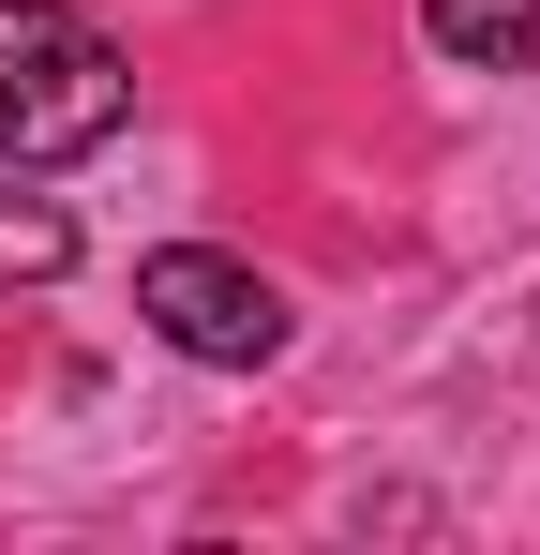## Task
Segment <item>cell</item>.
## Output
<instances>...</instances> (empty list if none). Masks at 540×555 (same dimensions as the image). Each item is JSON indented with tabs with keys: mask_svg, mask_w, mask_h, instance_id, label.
<instances>
[{
	"mask_svg": "<svg viewBox=\"0 0 540 555\" xmlns=\"http://www.w3.org/2000/svg\"><path fill=\"white\" fill-rule=\"evenodd\" d=\"M120 120H136V61L90 30L76 0H0V166L15 181L90 166Z\"/></svg>",
	"mask_w": 540,
	"mask_h": 555,
	"instance_id": "6da1fadb",
	"label": "cell"
},
{
	"mask_svg": "<svg viewBox=\"0 0 540 555\" xmlns=\"http://www.w3.org/2000/svg\"><path fill=\"white\" fill-rule=\"evenodd\" d=\"M421 46L465 76H526L540 61V0H421Z\"/></svg>",
	"mask_w": 540,
	"mask_h": 555,
	"instance_id": "3957f363",
	"label": "cell"
},
{
	"mask_svg": "<svg viewBox=\"0 0 540 555\" xmlns=\"http://www.w3.org/2000/svg\"><path fill=\"white\" fill-rule=\"evenodd\" d=\"M61 271H76V210L0 181V300H15V285H61Z\"/></svg>",
	"mask_w": 540,
	"mask_h": 555,
	"instance_id": "277c9868",
	"label": "cell"
},
{
	"mask_svg": "<svg viewBox=\"0 0 540 555\" xmlns=\"http://www.w3.org/2000/svg\"><path fill=\"white\" fill-rule=\"evenodd\" d=\"M136 315L166 331L180 361H210V375H270V361H285V285L241 271V256H210V241L136 256Z\"/></svg>",
	"mask_w": 540,
	"mask_h": 555,
	"instance_id": "7a4b0ae2",
	"label": "cell"
}]
</instances>
